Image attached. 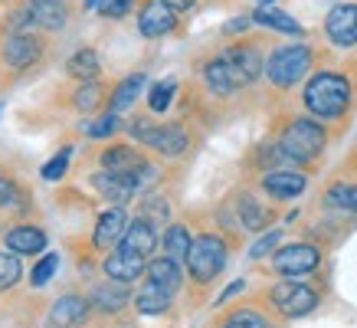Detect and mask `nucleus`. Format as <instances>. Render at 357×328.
Masks as SVG:
<instances>
[{
    "mask_svg": "<svg viewBox=\"0 0 357 328\" xmlns=\"http://www.w3.org/2000/svg\"><path fill=\"white\" fill-rule=\"evenodd\" d=\"M262 73H266V59H262V53L256 46L249 43L227 46L223 53H217L204 66L206 86L213 89L217 96H233L239 89L252 86Z\"/></svg>",
    "mask_w": 357,
    "mask_h": 328,
    "instance_id": "1",
    "label": "nucleus"
},
{
    "mask_svg": "<svg viewBox=\"0 0 357 328\" xmlns=\"http://www.w3.org/2000/svg\"><path fill=\"white\" fill-rule=\"evenodd\" d=\"M351 98H354V86L344 73H335V69H321L314 73L308 82H305L302 102L308 115L318 121L328 119H341L347 109H351Z\"/></svg>",
    "mask_w": 357,
    "mask_h": 328,
    "instance_id": "2",
    "label": "nucleus"
},
{
    "mask_svg": "<svg viewBox=\"0 0 357 328\" xmlns=\"http://www.w3.org/2000/svg\"><path fill=\"white\" fill-rule=\"evenodd\" d=\"M328 144L325 125H318V119H292L279 135V148L285 154V161L312 164L321 158Z\"/></svg>",
    "mask_w": 357,
    "mask_h": 328,
    "instance_id": "3",
    "label": "nucleus"
},
{
    "mask_svg": "<svg viewBox=\"0 0 357 328\" xmlns=\"http://www.w3.org/2000/svg\"><path fill=\"white\" fill-rule=\"evenodd\" d=\"M312 63H314V53L308 43L275 46L269 53V59H266V79L275 89H292L312 73Z\"/></svg>",
    "mask_w": 357,
    "mask_h": 328,
    "instance_id": "4",
    "label": "nucleus"
},
{
    "mask_svg": "<svg viewBox=\"0 0 357 328\" xmlns=\"http://www.w3.org/2000/svg\"><path fill=\"white\" fill-rule=\"evenodd\" d=\"M227 266V243L220 240L217 233H200L194 243H190V253H187V273L190 279L200 285L213 283Z\"/></svg>",
    "mask_w": 357,
    "mask_h": 328,
    "instance_id": "5",
    "label": "nucleus"
},
{
    "mask_svg": "<svg viewBox=\"0 0 357 328\" xmlns=\"http://www.w3.org/2000/svg\"><path fill=\"white\" fill-rule=\"evenodd\" d=\"M128 135L144 148H154L158 154H164V158H181L190 148V135L181 125H158V121L138 119L128 125Z\"/></svg>",
    "mask_w": 357,
    "mask_h": 328,
    "instance_id": "6",
    "label": "nucleus"
},
{
    "mask_svg": "<svg viewBox=\"0 0 357 328\" xmlns=\"http://www.w3.org/2000/svg\"><path fill=\"white\" fill-rule=\"evenodd\" d=\"M272 306L279 308L285 318H302L308 315V312H314L318 308V292H314L312 285H305V283H275L272 285Z\"/></svg>",
    "mask_w": 357,
    "mask_h": 328,
    "instance_id": "7",
    "label": "nucleus"
},
{
    "mask_svg": "<svg viewBox=\"0 0 357 328\" xmlns=\"http://www.w3.org/2000/svg\"><path fill=\"white\" fill-rule=\"evenodd\" d=\"M318 262H321V250L312 246V243H292V246H282V250L272 253V266H275V273H282V276L314 273Z\"/></svg>",
    "mask_w": 357,
    "mask_h": 328,
    "instance_id": "8",
    "label": "nucleus"
},
{
    "mask_svg": "<svg viewBox=\"0 0 357 328\" xmlns=\"http://www.w3.org/2000/svg\"><path fill=\"white\" fill-rule=\"evenodd\" d=\"M325 33L335 46H357V3H337L325 17Z\"/></svg>",
    "mask_w": 357,
    "mask_h": 328,
    "instance_id": "9",
    "label": "nucleus"
},
{
    "mask_svg": "<svg viewBox=\"0 0 357 328\" xmlns=\"http://www.w3.org/2000/svg\"><path fill=\"white\" fill-rule=\"evenodd\" d=\"M174 27H177V10H171L164 0H148L138 10V30H141V36H148V40L167 36Z\"/></svg>",
    "mask_w": 357,
    "mask_h": 328,
    "instance_id": "10",
    "label": "nucleus"
},
{
    "mask_svg": "<svg viewBox=\"0 0 357 328\" xmlns=\"http://www.w3.org/2000/svg\"><path fill=\"white\" fill-rule=\"evenodd\" d=\"M119 250L135 253V256H144V260H148V256L158 250V227H154L151 220L135 217L128 223V230H125V237L119 240Z\"/></svg>",
    "mask_w": 357,
    "mask_h": 328,
    "instance_id": "11",
    "label": "nucleus"
},
{
    "mask_svg": "<svg viewBox=\"0 0 357 328\" xmlns=\"http://www.w3.org/2000/svg\"><path fill=\"white\" fill-rule=\"evenodd\" d=\"M259 184L272 200H292V197L305 194L308 177H305L302 171H266Z\"/></svg>",
    "mask_w": 357,
    "mask_h": 328,
    "instance_id": "12",
    "label": "nucleus"
},
{
    "mask_svg": "<svg viewBox=\"0 0 357 328\" xmlns=\"http://www.w3.org/2000/svg\"><path fill=\"white\" fill-rule=\"evenodd\" d=\"M89 306L92 302L79 299V295L56 299L53 308H50V318H46V328H79L89 318Z\"/></svg>",
    "mask_w": 357,
    "mask_h": 328,
    "instance_id": "13",
    "label": "nucleus"
},
{
    "mask_svg": "<svg viewBox=\"0 0 357 328\" xmlns=\"http://www.w3.org/2000/svg\"><path fill=\"white\" fill-rule=\"evenodd\" d=\"M43 53V43L40 40H33L30 33H13L10 40L3 43V59L13 66V69H26L40 59Z\"/></svg>",
    "mask_w": 357,
    "mask_h": 328,
    "instance_id": "14",
    "label": "nucleus"
},
{
    "mask_svg": "<svg viewBox=\"0 0 357 328\" xmlns=\"http://www.w3.org/2000/svg\"><path fill=\"white\" fill-rule=\"evenodd\" d=\"M102 269L109 279H119V283H135L144 269H148V260L144 256H135V253H125V250H115L112 256H105Z\"/></svg>",
    "mask_w": 357,
    "mask_h": 328,
    "instance_id": "15",
    "label": "nucleus"
},
{
    "mask_svg": "<svg viewBox=\"0 0 357 328\" xmlns=\"http://www.w3.org/2000/svg\"><path fill=\"white\" fill-rule=\"evenodd\" d=\"M125 230H128V217H125V210L121 207H112L105 210L96 223V233H92V243H96L98 250H109L115 243L125 237Z\"/></svg>",
    "mask_w": 357,
    "mask_h": 328,
    "instance_id": "16",
    "label": "nucleus"
},
{
    "mask_svg": "<svg viewBox=\"0 0 357 328\" xmlns=\"http://www.w3.org/2000/svg\"><path fill=\"white\" fill-rule=\"evenodd\" d=\"M144 154L128 148V144H112L102 151V167L112 171V174H135L138 167H144Z\"/></svg>",
    "mask_w": 357,
    "mask_h": 328,
    "instance_id": "17",
    "label": "nucleus"
},
{
    "mask_svg": "<svg viewBox=\"0 0 357 328\" xmlns=\"http://www.w3.org/2000/svg\"><path fill=\"white\" fill-rule=\"evenodd\" d=\"M89 302H92V308L105 312V315L121 312V308H125V302H128V283L109 279V283L96 285V289H92V295H89Z\"/></svg>",
    "mask_w": 357,
    "mask_h": 328,
    "instance_id": "18",
    "label": "nucleus"
},
{
    "mask_svg": "<svg viewBox=\"0 0 357 328\" xmlns=\"http://www.w3.org/2000/svg\"><path fill=\"white\" fill-rule=\"evenodd\" d=\"M144 276H148V283L161 285L164 292H171V295L181 289V283H184V276H181V262H174L171 256L151 260L148 262V269H144Z\"/></svg>",
    "mask_w": 357,
    "mask_h": 328,
    "instance_id": "19",
    "label": "nucleus"
},
{
    "mask_svg": "<svg viewBox=\"0 0 357 328\" xmlns=\"http://www.w3.org/2000/svg\"><path fill=\"white\" fill-rule=\"evenodd\" d=\"M92 184H96V191L109 204H125L128 197H135V187H131L128 174H112V171H98V174H92Z\"/></svg>",
    "mask_w": 357,
    "mask_h": 328,
    "instance_id": "20",
    "label": "nucleus"
},
{
    "mask_svg": "<svg viewBox=\"0 0 357 328\" xmlns=\"http://www.w3.org/2000/svg\"><path fill=\"white\" fill-rule=\"evenodd\" d=\"M7 250L20 253V256H33V253L46 250V233L40 227H13L7 233Z\"/></svg>",
    "mask_w": 357,
    "mask_h": 328,
    "instance_id": "21",
    "label": "nucleus"
},
{
    "mask_svg": "<svg viewBox=\"0 0 357 328\" xmlns=\"http://www.w3.org/2000/svg\"><path fill=\"white\" fill-rule=\"evenodd\" d=\"M26 10H30V17L40 27H46V30H63L66 27V7H63V0H30L26 3Z\"/></svg>",
    "mask_w": 357,
    "mask_h": 328,
    "instance_id": "22",
    "label": "nucleus"
},
{
    "mask_svg": "<svg viewBox=\"0 0 357 328\" xmlns=\"http://www.w3.org/2000/svg\"><path fill=\"white\" fill-rule=\"evenodd\" d=\"M144 82H148V76H144V73H131L128 79H121L119 86H115V92H112V112L131 109V105L138 102V96H141V89H144Z\"/></svg>",
    "mask_w": 357,
    "mask_h": 328,
    "instance_id": "23",
    "label": "nucleus"
},
{
    "mask_svg": "<svg viewBox=\"0 0 357 328\" xmlns=\"http://www.w3.org/2000/svg\"><path fill=\"white\" fill-rule=\"evenodd\" d=\"M190 230L184 223H171V227L164 230V256H171L174 262H187V253H190Z\"/></svg>",
    "mask_w": 357,
    "mask_h": 328,
    "instance_id": "24",
    "label": "nucleus"
},
{
    "mask_svg": "<svg viewBox=\"0 0 357 328\" xmlns=\"http://www.w3.org/2000/svg\"><path fill=\"white\" fill-rule=\"evenodd\" d=\"M135 308H138L141 315H161V312L171 308V292H164L161 285L148 283L138 295H135Z\"/></svg>",
    "mask_w": 357,
    "mask_h": 328,
    "instance_id": "25",
    "label": "nucleus"
},
{
    "mask_svg": "<svg viewBox=\"0 0 357 328\" xmlns=\"http://www.w3.org/2000/svg\"><path fill=\"white\" fill-rule=\"evenodd\" d=\"M236 210H239V223H243V230H266V223H269V207H262L256 197H249V194H243L239 197V204H236Z\"/></svg>",
    "mask_w": 357,
    "mask_h": 328,
    "instance_id": "26",
    "label": "nucleus"
},
{
    "mask_svg": "<svg viewBox=\"0 0 357 328\" xmlns=\"http://www.w3.org/2000/svg\"><path fill=\"white\" fill-rule=\"evenodd\" d=\"M252 20L259 23V27H266V30H275V33H289V36H302V23L292 20L289 13H282V10H272V7H259L256 10V17Z\"/></svg>",
    "mask_w": 357,
    "mask_h": 328,
    "instance_id": "27",
    "label": "nucleus"
},
{
    "mask_svg": "<svg viewBox=\"0 0 357 328\" xmlns=\"http://www.w3.org/2000/svg\"><path fill=\"white\" fill-rule=\"evenodd\" d=\"M325 204L331 210H341V214H357V184H351V181H335V184L325 191Z\"/></svg>",
    "mask_w": 357,
    "mask_h": 328,
    "instance_id": "28",
    "label": "nucleus"
},
{
    "mask_svg": "<svg viewBox=\"0 0 357 328\" xmlns=\"http://www.w3.org/2000/svg\"><path fill=\"white\" fill-rule=\"evenodd\" d=\"M66 73L76 79H96L102 73V63H98V53L96 50H79V53L69 56V63H66Z\"/></svg>",
    "mask_w": 357,
    "mask_h": 328,
    "instance_id": "29",
    "label": "nucleus"
},
{
    "mask_svg": "<svg viewBox=\"0 0 357 328\" xmlns=\"http://www.w3.org/2000/svg\"><path fill=\"white\" fill-rule=\"evenodd\" d=\"M174 96H177V82L174 79H164V82H158V86L148 92V109L151 112H167L171 109Z\"/></svg>",
    "mask_w": 357,
    "mask_h": 328,
    "instance_id": "30",
    "label": "nucleus"
},
{
    "mask_svg": "<svg viewBox=\"0 0 357 328\" xmlns=\"http://www.w3.org/2000/svg\"><path fill=\"white\" fill-rule=\"evenodd\" d=\"M223 328H272V325L259 312H252V308H236V312L223 322Z\"/></svg>",
    "mask_w": 357,
    "mask_h": 328,
    "instance_id": "31",
    "label": "nucleus"
},
{
    "mask_svg": "<svg viewBox=\"0 0 357 328\" xmlns=\"http://www.w3.org/2000/svg\"><path fill=\"white\" fill-rule=\"evenodd\" d=\"M20 260L10 256V253H0V289H13L20 283Z\"/></svg>",
    "mask_w": 357,
    "mask_h": 328,
    "instance_id": "32",
    "label": "nucleus"
},
{
    "mask_svg": "<svg viewBox=\"0 0 357 328\" xmlns=\"http://www.w3.org/2000/svg\"><path fill=\"white\" fill-rule=\"evenodd\" d=\"M102 96H105V89L98 86V82H92V79H89L86 86H82V89L76 92V109H79V112H92V109H98Z\"/></svg>",
    "mask_w": 357,
    "mask_h": 328,
    "instance_id": "33",
    "label": "nucleus"
},
{
    "mask_svg": "<svg viewBox=\"0 0 357 328\" xmlns=\"http://www.w3.org/2000/svg\"><path fill=\"white\" fill-rule=\"evenodd\" d=\"M167 214H171V210H167V204H164L161 197H148V200L141 204V217L151 220L154 227H161L164 220H167Z\"/></svg>",
    "mask_w": 357,
    "mask_h": 328,
    "instance_id": "34",
    "label": "nucleus"
},
{
    "mask_svg": "<svg viewBox=\"0 0 357 328\" xmlns=\"http://www.w3.org/2000/svg\"><path fill=\"white\" fill-rule=\"evenodd\" d=\"M119 128H121V125H119V112H109V115H102L96 125H89L86 135H89V138H109V135H115Z\"/></svg>",
    "mask_w": 357,
    "mask_h": 328,
    "instance_id": "35",
    "label": "nucleus"
},
{
    "mask_svg": "<svg viewBox=\"0 0 357 328\" xmlns=\"http://www.w3.org/2000/svg\"><path fill=\"white\" fill-rule=\"evenodd\" d=\"M56 266H59V256H56V253L43 256V260L36 262V269H33V276H30V283L33 285H46V283H50V276L56 273Z\"/></svg>",
    "mask_w": 357,
    "mask_h": 328,
    "instance_id": "36",
    "label": "nucleus"
},
{
    "mask_svg": "<svg viewBox=\"0 0 357 328\" xmlns=\"http://www.w3.org/2000/svg\"><path fill=\"white\" fill-rule=\"evenodd\" d=\"M131 7H135V0H98V13L109 20H121Z\"/></svg>",
    "mask_w": 357,
    "mask_h": 328,
    "instance_id": "37",
    "label": "nucleus"
},
{
    "mask_svg": "<svg viewBox=\"0 0 357 328\" xmlns=\"http://www.w3.org/2000/svg\"><path fill=\"white\" fill-rule=\"evenodd\" d=\"M282 240V230H269L266 237H259V240L252 243V250H249V260H262L266 253L275 250V243Z\"/></svg>",
    "mask_w": 357,
    "mask_h": 328,
    "instance_id": "38",
    "label": "nucleus"
},
{
    "mask_svg": "<svg viewBox=\"0 0 357 328\" xmlns=\"http://www.w3.org/2000/svg\"><path fill=\"white\" fill-rule=\"evenodd\" d=\"M69 151H73V148H63V151L56 154L53 161L43 167V177H46V181H59V177L66 174V167H69Z\"/></svg>",
    "mask_w": 357,
    "mask_h": 328,
    "instance_id": "39",
    "label": "nucleus"
},
{
    "mask_svg": "<svg viewBox=\"0 0 357 328\" xmlns=\"http://www.w3.org/2000/svg\"><path fill=\"white\" fill-rule=\"evenodd\" d=\"M17 197H20L17 184H13L10 177H0V207H7V204H13Z\"/></svg>",
    "mask_w": 357,
    "mask_h": 328,
    "instance_id": "40",
    "label": "nucleus"
},
{
    "mask_svg": "<svg viewBox=\"0 0 357 328\" xmlns=\"http://www.w3.org/2000/svg\"><path fill=\"white\" fill-rule=\"evenodd\" d=\"M164 3H167V7H171V10L184 13V10H190V7H194L197 0H164Z\"/></svg>",
    "mask_w": 357,
    "mask_h": 328,
    "instance_id": "41",
    "label": "nucleus"
},
{
    "mask_svg": "<svg viewBox=\"0 0 357 328\" xmlns=\"http://www.w3.org/2000/svg\"><path fill=\"white\" fill-rule=\"evenodd\" d=\"M249 23H252V20H246V17H239V20L227 23V33H243V30H249Z\"/></svg>",
    "mask_w": 357,
    "mask_h": 328,
    "instance_id": "42",
    "label": "nucleus"
},
{
    "mask_svg": "<svg viewBox=\"0 0 357 328\" xmlns=\"http://www.w3.org/2000/svg\"><path fill=\"white\" fill-rule=\"evenodd\" d=\"M243 289H246V283H243V279H236V283H233V285H229V289H227V292H223V295H220V302H227V299H229V295H236V292H243Z\"/></svg>",
    "mask_w": 357,
    "mask_h": 328,
    "instance_id": "43",
    "label": "nucleus"
},
{
    "mask_svg": "<svg viewBox=\"0 0 357 328\" xmlns=\"http://www.w3.org/2000/svg\"><path fill=\"white\" fill-rule=\"evenodd\" d=\"M256 3H259V7H269V3H272V0H256Z\"/></svg>",
    "mask_w": 357,
    "mask_h": 328,
    "instance_id": "44",
    "label": "nucleus"
}]
</instances>
